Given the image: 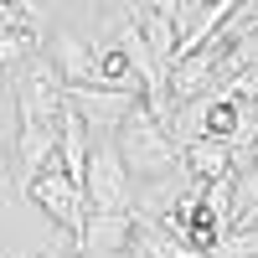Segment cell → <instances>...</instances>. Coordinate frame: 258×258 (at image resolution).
Returning <instances> with one entry per match:
<instances>
[{"label":"cell","instance_id":"cell-3","mask_svg":"<svg viewBox=\"0 0 258 258\" xmlns=\"http://www.w3.org/2000/svg\"><path fill=\"white\" fill-rule=\"evenodd\" d=\"M62 103H68V78L52 68V57L31 52L16 68V109L31 114V119H57Z\"/></svg>","mask_w":258,"mask_h":258},{"label":"cell","instance_id":"cell-5","mask_svg":"<svg viewBox=\"0 0 258 258\" xmlns=\"http://www.w3.org/2000/svg\"><path fill=\"white\" fill-rule=\"evenodd\" d=\"M52 160H57V119H31V114H21L16 150H11V181H16V197H26L31 181H36Z\"/></svg>","mask_w":258,"mask_h":258},{"label":"cell","instance_id":"cell-7","mask_svg":"<svg viewBox=\"0 0 258 258\" xmlns=\"http://www.w3.org/2000/svg\"><path fill=\"white\" fill-rule=\"evenodd\" d=\"M140 103V93H119V88H93V83H68V109L88 124V129H119V119Z\"/></svg>","mask_w":258,"mask_h":258},{"label":"cell","instance_id":"cell-6","mask_svg":"<svg viewBox=\"0 0 258 258\" xmlns=\"http://www.w3.org/2000/svg\"><path fill=\"white\" fill-rule=\"evenodd\" d=\"M129 238H135V207L88 212L73 248H78V258H119V253H129Z\"/></svg>","mask_w":258,"mask_h":258},{"label":"cell","instance_id":"cell-2","mask_svg":"<svg viewBox=\"0 0 258 258\" xmlns=\"http://www.w3.org/2000/svg\"><path fill=\"white\" fill-rule=\"evenodd\" d=\"M83 202H88V212H124V207H135V181H129V170L119 160L114 129H88Z\"/></svg>","mask_w":258,"mask_h":258},{"label":"cell","instance_id":"cell-9","mask_svg":"<svg viewBox=\"0 0 258 258\" xmlns=\"http://www.w3.org/2000/svg\"><path fill=\"white\" fill-rule=\"evenodd\" d=\"M52 68L68 78V83H83V78L93 73V47L78 41V36H62L57 47H52Z\"/></svg>","mask_w":258,"mask_h":258},{"label":"cell","instance_id":"cell-11","mask_svg":"<svg viewBox=\"0 0 258 258\" xmlns=\"http://www.w3.org/2000/svg\"><path fill=\"white\" fill-rule=\"evenodd\" d=\"M16 26H36V21L26 11H16L11 0H0V31H16Z\"/></svg>","mask_w":258,"mask_h":258},{"label":"cell","instance_id":"cell-1","mask_svg":"<svg viewBox=\"0 0 258 258\" xmlns=\"http://www.w3.org/2000/svg\"><path fill=\"white\" fill-rule=\"evenodd\" d=\"M114 145H119V160L129 170V181L135 186H150V181H165L181 170V145L165 135V124H155V114L135 103L119 129H114Z\"/></svg>","mask_w":258,"mask_h":258},{"label":"cell","instance_id":"cell-8","mask_svg":"<svg viewBox=\"0 0 258 258\" xmlns=\"http://www.w3.org/2000/svg\"><path fill=\"white\" fill-rule=\"evenodd\" d=\"M181 170L191 181H217V176H232V145L217 140V135H197L186 150H181Z\"/></svg>","mask_w":258,"mask_h":258},{"label":"cell","instance_id":"cell-12","mask_svg":"<svg viewBox=\"0 0 258 258\" xmlns=\"http://www.w3.org/2000/svg\"><path fill=\"white\" fill-rule=\"evenodd\" d=\"M11 6H16V11H26L31 21H41V16H47V0H11Z\"/></svg>","mask_w":258,"mask_h":258},{"label":"cell","instance_id":"cell-10","mask_svg":"<svg viewBox=\"0 0 258 258\" xmlns=\"http://www.w3.org/2000/svg\"><path fill=\"white\" fill-rule=\"evenodd\" d=\"M36 52V26H16V31H0V73H16L21 62Z\"/></svg>","mask_w":258,"mask_h":258},{"label":"cell","instance_id":"cell-4","mask_svg":"<svg viewBox=\"0 0 258 258\" xmlns=\"http://www.w3.org/2000/svg\"><path fill=\"white\" fill-rule=\"evenodd\" d=\"M26 202H36L41 212H47V217L68 232V238L78 243V232H83V217H88V202H83V186L68 176V170H62L57 160L41 170V176L31 181V191H26Z\"/></svg>","mask_w":258,"mask_h":258}]
</instances>
